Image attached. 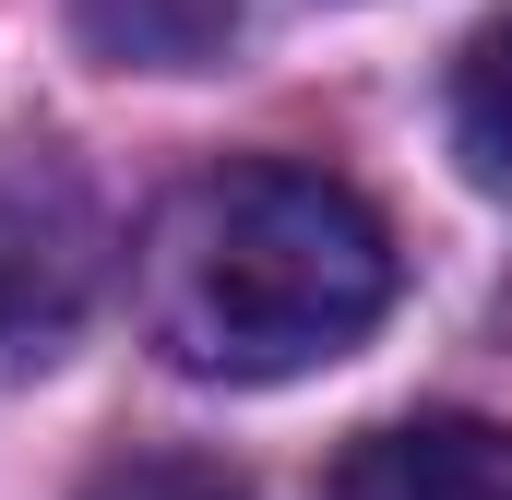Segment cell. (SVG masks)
<instances>
[{"label":"cell","mask_w":512,"mask_h":500,"mask_svg":"<svg viewBox=\"0 0 512 500\" xmlns=\"http://www.w3.org/2000/svg\"><path fill=\"white\" fill-rule=\"evenodd\" d=\"M155 358L191 381H286L346 358L393 310V227L322 167H215L191 179L131 262Z\"/></svg>","instance_id":"obj_1"},{"label":"cell","mask_w":512,"mask_h":500,"mask_svg":"<svg viewBox=\"0 0 512 500\" xmlns=\"http://www.w3.org/2000/svg\"><path fill=\"white\" fill-rule=\"evenodd\" d=\"M108 203L60 143H0V358H60L108 286Z\"/></svg>","instance_id":"obj_2"},{"label":"cell","mask_w":512,"mask_h":500,"mask_svg":"<svg viewBox=\"0 0 512 500\" xmlns=\"http://www.w3.org/2000/svg\"><path fill=\"white\" fill-rule=\"evenodd\" d=\"M334 500H512V429H489V417H393L334 465Z\"/></svg>","instance_id":"obj_3"},{"label":"cell","mask_w":512,"mask_h":500,"mask_svg":"<svg viewBox=\"0 0 512 500\" xmlns=\"http://www.w3.org/2000/svg\"><path fill=\"white\" fill-rule=\"evenodd\" d=\"M72 24L120 72H203L239 48V0H72Z\"/></svg>","instance_id":"obj_4"},{"label":"cell","mask_w":512,"mask_h":500,"mask_svg":"<svg viewBox=\"0 0 512 500\" xmlns=\"http://www.w3.org/2000/svg\"><path fill=\"white\" fill-rule=\"evenodd\" d=\"M453 155L477 191H512V12L477 24L453 60Z\"/></svg>","instance_id":"obj_5"},{"label":"cell","mask_w":512,"mask_h":500,"mask_svg":"<svg viewBox=\"0 0 512 500\" xmlns=\"http://www.w3.org/2000/svg\"><path fill=\"white\" fill-rule=\"evenodd\" d=\"M84 500H251V489L203 453H120V465L84 477Z\"/></svg>","instance_id":"obj_6"}]
</instances>
